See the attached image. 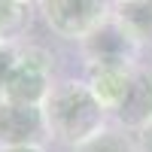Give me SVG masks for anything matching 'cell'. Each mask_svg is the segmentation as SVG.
Masks as SVG:
<instances>
[{
    "mask_svg": "<svg viewBox=\"0 0 152 152\" xmlns=\"http://www.w3.org/2000/svg\"><path fill=\"white\" fill-rule=\"evenodd\" d=\"M49 140L61 146H79L110 125V113L94 97L85 79H61L43 100Z\"/></svg>",
    "mask_w": 152,
    "mask_h": 152,
    "instance_id": "obj_1",
    "label": "cell"
},
{
    "mask_svg": "<svg viewBox=\"0 0 152 152\" xmlns=\"http://www.w3.org/2000/svg\"><path fill=\"white\" fill-rule=\"evenodd\" d=\"M52 85H55V55L43 46H18V58L12 64L0 100L43 107Z\"/></svg>",
    "mask_w": 152,
    "mask_h": 152,
    "instance_id": "obj_2",
    "label": "cell"
},
{
    "mask_svg": "<svg viewBox=\"0 0 152 152\" xmlns=\"http://www.w3.org/2000/svg\"><path fill=\"white\" fill-rule=\"evenodd\" d=\"M37 9L61 40L82 43L113 15V0H40Z\"/></svg>",
    "mask_w": 152,
    "mask_h": 152,
    "instance_id": "obj_3",
    "label": "cell"
},
{
    "mask_svg": "<svg viewBox=\"0 0 152 152\" xmlns=\"http://www.w3.org/2000/svg\"><path fill=\"white\" fill-rule=\"evenodd\" d=\"M49 128L43 107L0 100V149H18V146H46Z\"/></svg>",
    "mask_w": 152,
    "mask_h": 152,
    "instance_id": "obj_4",
    "label": "cell"
},
{
    "mask_svg": "<svg viewBox=\"0 0 152 152\" xmlns=\"http://www.w3.org/2000/svg\"><path fill=\"white\" fill-rule=\"evenodd\" d=\"M79 52L85 64H104V61H119V64H140L143 49L131 40V34L122 28L116 18H107L100 28L79 43Z\"/></svg>",
    "mask_w": 152,
    "mask_h": 152,
    "instance_id": "obj_5",
    "label": "cell"
},
{
    "mask_svg": "<svg viewBox=\"0 0 152 152\" xmlns=\"http://www.w3.org/2000/svg\"><path fill=\"white\" fill-rule=\"evenodd\" d=\"M110 122L131 131V134H137L140 128H146L152 122V67H146L143 61L134 67L131 85L125 91L122 104L110 113Z\"/></svg>",
    "mask_w": 152,
    "mask_h": 152,
    "instance_id": "obj_6",
    "label": "cell"
},
{
    "mask_svg": "<svg viewBox=\"0 0 152 152\" xmlns=\"http://www.w3.org/2000/svg\"><path fill=\"white\" fill-rule=\"evenodd\" d=\"M137 64H119V61H104V64H85V82L88 88L94 91V97L104 104L107 113H113L125 91L131 85V76H134Z\"/></svg>",
    "mask_w": 152,
    "mask_h": 152,
    "instance_id": "obj_7",
    "label": "cell"
},
{
    "mask_svg": "<svg viewBox=\"0 0 152 152\" xmlns=\"http://www.w3.org/2000/svg\"><path fill=\"white\" fill-rule=\"evenodd\" d=\"M113 18L131 34V40L140 49L152 46V0H122V3H113Z\"/></svg>",
    "mask_w": 152,
    "mask_h": 152,
    "instance_id": "obj_8",
    "label": "cell"
},
{
    "mask_svg": "<svg viewBox=\"0 0 152 152\" xmlns=\"http://www.w3.org/2000/svg\"><path fill=\"white\" fill-rule=\"evenodd\" d=\"M34 21V6L24 0H0V40L18 43Z\"/></svg>",
    "mask_w": 152,
    "mask_h": 152,
    "instance_id": "obj_9",
    "label": "cell"
},
{
    "mask_svg": "<svg viewBox=\"0 0 152 152\" xmlns=\"http://www.w3.org/2000/svg\"><path fill=\"white\" fill-rule=\"evenodd\" d=\"M70 152H140V149H137V137L131 131H125V128L110 122L104 131H97L85 143L73 146Z\"/></svg>",
    "mask_w": 152,
    "mask_h": 152,
    "instance_id": "obj_10",
    "label": "cell"
},
{
    "mask_svg": "<svg viewBox=\"0 0 152 152\" xmlns=\"http://www.w3.org/2000/svg\"><path fill=\"white\" fill-rule=\"evenodd\" d=\"M18 46L21 43H3L0 46V94H3V85H6L9 73H12V64L18 58Z\"/></svg>",
    "mask_w": 152,
    "mask_h": 152,
    "instance_id": "obj_11",
    "label": "cell"
},
{
    "mask_svg": "<svg viewBox=\"0 0 152 152\" xmlns=\"http://www.w3.org/2000/svg\"><path fill=\"white\" fill-rule=\"evenodd\" d=\"M134 137H137V149L140 152H152V122L146 125V128H140Z\"/></svg>",
    "mask_w": 152,
    "mask_h": 152,
    "instance_id": "obj_12",
    "label": "cell"
},
{
    "mask_svg": "<svg viewBox=\"0 0 152 152\" xmlns=\"http://www.w3.org/2000/svg\"><path fill=\"white\" fill-rule=\"evenodd\" d=\"M0 152H46V146H18V149H0Z\"/></svg>",
    "mask_w": 152,
    "mask_h": 152,
    "instance_id": "obj_13",
    "label": "cell"
},
{
    "mask_svg": "<svg viewBox=\"0 0 152 152\" xmlns=\"http://www.w3.org/2000/svg\"><path fill=\"white\" fill-rule=\"evenodd\" d=\"M24 3H31V6H37V3H40V0H24Z\"/></svg>",
    "mask_w": 152,
    "mask_h": 152,
    "instance_id": "obj_14",
    "label": "cell"
},
{
    "mask_svg": "<svg viewBox=\"0 0 152 152\" xmlns=\"http://www.w3.org/2000/svg\"><path fill=\"white\" fill-rule=\"evenodd\" d=\"M113 3H122V0H113Z\"/></svg>",
    "mask_w": 152,
    "mask_h": 152,
    "instance_id": "obj_15",
    "label": "cell"
},
{
    "mask_svg": "<svg viewBox=\"0 0 152 152\" xmlns=\"http://www.w3.org/2000/svg\"><path fill=\"white\" fill-rule=\"evenodd\" d=\"M0 46H3V40H0Z\"/></svg>",
    "mask_w": 152,
    "mask_h": 152,
    "instance_id": "obj_16",
    "label": "cell"
}]
</instances>
